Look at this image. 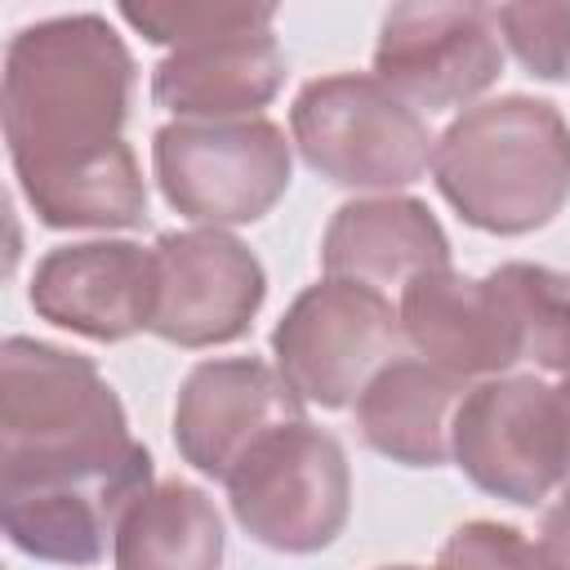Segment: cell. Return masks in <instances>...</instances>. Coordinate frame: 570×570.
Wrapping results in <instances>:
<instances>
[{"mask_svg":"<svg viewBox=\"0 0 570 570\" xmlns=\"http://www.w3.org/2000/svg\"><path fill=\"white\" fill-rule=\"evenodd\" d=\"M289 142L325 183L379 196L419 183L436 151L428 120L361 71L307 80L289 107Z\"/></svg>","mask_w":570,"mask_h":570,"instance_id":"cell-4","label":"cell"},{"mask_svg":"<svg viewBox=\"0 0 570 570\" xmlns=\"http://www.w3.org/2000/svg\"><path fill=\"white\" fill-rule=\"evenodd\" d=\"M432 183L468 227L530 236L570 200V125L530 94L476 102L441 129Z\"/></svg>","mask_w":570,"mask_h":570,"instance_id":"cell-3","label":"cell"},{"mask_svg":"<svg viewBox=\"0 0 570 570\" xmlns=\"http://www.w3.org/2000/svg\"><path fill=\"white\" fill-rule=\"evenodd\" d=\"M401 316L387 294L325 276L307 285L272 330V356L303 405L343 410L396 361Z\"/></svg>","mask_w":570,"mask_h":570,"instance_id":"cell-7","label":"cell"},{"mask_svg":"<svg viewBox=\"0 0 570 570\" xmlns=\"http://www.w3.org/2000/svg\"><path fill=\"white\" fill-rule=\"evenodd\" d=\"M490 276L512 312L521 365L530 374H570V276L539 263H499Z\"/></svg>","mask_w":570,"mask_h":570,"instance_id":"cell-18","label":"cell"},{"mask_svg":"<svg viewBox=\"0 0 570 570\" xmlns=\"http://www.w3.org/2000/svg\"><path fill=\"white\" fill-rule=\"evenodd\" d=\"M303 419V396L285 374L258 356H218L187 370L174 401V445L178 454L214 481L276 428Z\"/></svg>","mask_w":570,"mask_h":570,"instance_id":"cell-11","label":"cell"},{"mask_svg":"<svg viewBox=\"0 0 570 570\" xmlns=\"http://www.w3.org/2000/svg\"><path fill=\"white\" fill-rule=\"evenodd\" d=\"M552 387H557V410H561V432H566V485H570V374H561Z\"/></svg>","mask_w":570,"mask_h":570,"instance_id":"cell-23","label":"cell"},{"mask_svg":"<svg viewBox=\"0 0 570 570\" xmlns=\"http://www.w3.org/2000/svg\"><path fill=\"white\" fill-rule=\"evenodd\" d=\"M450 459L481 494L517 508L543 503L557 485H566L557 387L530 370L472 383L454 410Z\"/></svg>","mask_w":570,"mask_h":570,"instance_id":"cell-8","label":"cell"},{"mask_svg":"<svg viewBox=\"0 0 570 570\" xmlns=\"http://www.w3.org/2000/svg\"><path fill=\"white\" fill-rule=\"evenodd\" d=\"M494 9L485 4H392L374 40V76L419 116L454 111L503 76Z\"/></svg>","mask_w":570,"mask_h":570,"instance_id":"cell-9","label":"cell"},{"mask_svg":"<svg viewBox=\"0 0 570 570\" xmlns=\"http://www.w3.org/2000/svg\"><path fill=\"white\" fill-rule=\"evenodd\" d=\"M396 316L401 343L463 383L499 379L521 365L517 325L494 276H463L454 267L428 272L401 289Z\"/></svg>","mask_w":570,"mask_h":570,"instance_id":"cell-13","label":"cell"},{"mask_svg":"<svg viewBox=\"0 0 570 570\" xmlns=\"http://www.w3.org/2000/svg\"><path fill=\"white\" fill-rule=\"evenodd\" d=\"M120 18L151 45L187 49L205 45L218 36H240V31H272L276 4H249V0H142V4H120Z\"/></svg>","mask_w":570,"mask_h":570,"instance_id":"cell-19","label":"cell"},{"mask_svg":"<svg viewBox=\"0 0 570 570\" xmlns=\"http://www.w3.org/2000/svg\"><path fill=\"white\" fill-rule=\"evenodd\" d=\"M285 85V53L272 31L218 36L205 45L169 49L151 67V102L178 120H240L263 116V107Z\"/></svg>","mask_w":570,"mask_h":570,"instance_id":"cell-15","label":"cell"},{"mask_svg":"<svg viewBox=\"0 0 570 570\" xmlns=\"http://www.w3.org/2000/svg\"><path fill=\"white\" fill-rule=\"evenodd\" d=\"M156 258V307L151 334L174 347H218L249 334L263 298L267 272L258 254L227 227L160 232Z\"/></svg>","mask_w":570,"mask_h":570,"instance_id":"cell-10","label":"cell"},{"mask_svg":"<svg viewBox=\"0 0 570 570\" xmlns=\"http://www.w3.org/2000/svg\"><path fill=\"white\" fill-rule=\"evenodd\" d=\"M40 321L94 343H125L151 330L156 258L138 240H76L53 245L27 285Z\"/></svg>","mask_w":570,"mask_h":570,"instance_id":"cell-12","label":"cell"},{"mask_svg":"<svg viewBox=\"0 0 570 570\" xmlns=\"http://www.w3.org/2000/svg\"><path fill=\"white\" fill-rule=\"evenodd\" d=\"M494 22L512 49V58L539 80L570 76V4H499Z\"/></svg>","mask_w":570,"mask_h":570,"instance_id":"cell-20","label":"cell"},{"mask_svg":"<svg viewBox=\"0 0 570 570\" xmlns=\"http://www.w3.org/2000/svg\"><path fill=\"white\" fill-rule=\"evenodd\" d=\"M134 53L102 13L22 27L4 49V142L31 214L53 232H116L147 218V183L120 138Z\"/></svg>","mask_w":570,"mask_h":570,"instance_id":"cell-2","label":"cell"},{"mask_svg":"<svg viewBox=\"0 0 570 570\" xmlns=\"http://www.w3.org/2000/svg\"><path fill=\"white\" fill-rule=\"evenodd\" d=\"M321 267L387 294L450 267V240L419 196H356L334 209L321 236Z\"/></svg>","mask_w":570,"mask_h":570,"instance_id":"cell-14","label":"cell"},{"mask_svg":"<svg viewBox=\"0 0 570 570\" xmlns=\"http://www.w3.org/2000/svg\"><path fill=\"white\" fill-rule=\"evenodd\" d=\"M151 169L169 209L200 227H245L289 191L294 142L267 116L169 120L151 138Z\"/></svg>","mask_w":570,"mask_h":570,"instance_id":"cell-5","label":"cell"},{"mask_svg":"<svg viewBox=\"0 0 570 570\" xmlns=\"http://www.w3.org/2000/svg\"><path fill=\"white\" fill-rule=\"evenodd\" d=\"M102 370L58 343L0 347V525L49 566H94L125 512L156 485Z\"/></svg>","mask_w":570,"mask_h":570,"instance_id":"cell-1","label":"cell"},{"mask_svg":"<svg viewBox=\"0 0 570 570\" xmlns=\"http://www.w3.org/2000/svg\"><path fill=\"white\" fill-rule=\"evenodd\" d=\"M223 517L200 485L160 481L111 539L116 570H223Z\"/></svg>","mask_w":570,"mask_h":570,"instance_id":"cell-17","label":"cell"},{"mask_svg":"<svg viewBox=\"0 0 570 570\" xmlns=\"http://www.w3.org/2000/svg\"><path fill=\"white\" fill-rule=\"evenodd\" d=\"M223 485L236 525L285 557L330 548L352 517L347 450L307 419L267 432Z\"/></svg>","mask_w":570,"mask_h":570,"instance_id":"cell-6","label":"cell"},{"mask_svg":"<svg viewBox=\"0 0 570 570\" xmlns=\"http://www.w3.org/2000/svg\"><path fill=\"white\" fill-rule=\"evenodd\" d=\"M432 570H543L534 543L503 521H463L436 552Z\"/></svg>","mask_w":570,"mask_h":570,"instance_id":"cell-21","label":"cell"},{"mask_svg":"<svg viewBox=\"0 0 570 570\" xmlns=\"http://www.w3.org/2000/svg\"><path fill=\"white\" fill-rule=\"evenodd\" d=\"M379 570H419V566H379Z\"/></svg>","mask_w":570,"mask_h":570,"instance_id":"cell-24","label":"cell"},{"mask_svg":"<svg viewBox=\"0 0 570 570\" xmlns=\"http://www.w3.org/2000/svg\"><path fill=\"white\" fill-rule=\"evenodd\" d=\"M472 383L428 365L423 356L387 361L352 401V419L361 441L405 468H441L450 463L454 410Z\"/></svg>","mask_w":570,"mask_h":570,"instance_id":"cell-16","label":"cell"},{"mask_svg":"<svg viewBox=\"0 0 570 570\" xmlns=\"http://www.w3.org/2000/svg\"><path fill=\"white\" fill-rule=\"evenodd\" d=\"M534 552H539L543 570H570V485H566L561 499L543 512Z\"/></svg>","mask_w":570,"mask_h":570,"instance_id":"cell-22","label":"cell"}]
</instances>
